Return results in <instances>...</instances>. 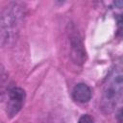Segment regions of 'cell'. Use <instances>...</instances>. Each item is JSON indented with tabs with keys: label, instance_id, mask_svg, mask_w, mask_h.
I'll use <instances>...</instances> for the list:
<instances>
[{
	"label": "cell",
	"instance_id": "obj_1",
	"mask_svg": "<svg viewBox=\"0 0 123 123\" xmlns=\"http://www.w3.org/2000/svg\"><path fill=\"white\" fill-rule=\"evenodd\" d=\"M23 16V9L16 3H12L3 10L1 14V44L3 46L16 37Z\"/></svg>",
	"mask_w": 123,
	"mask_h": 123
},
{
	"label": "cell",
	"instance_id": "obj_2",
	"mask_svg": "<svg viewBox=\"0 0 123 123\" xmlns=\"http://www.w3.org/2000/svg\"><path fill=\"white\" fill-rule=\"evenodd\" d=\"M100 106L106 113L123 107V73H115L109 79L102 93Z\"/></svg>",
	"mask_w": 123,
	"mask_h": 123
},
{
	"label": "cell",
	"instance_id": "obj_3",
	"mask_svg": "<svg viewBox=\"0 0 123 123\" xmlns=\"http://www.w3.org/2000/svg\"><path fill=\"white\" fill-rule=\"evenodd\" d=\"M25 91L21 87L11 86L3 94V102L5 105V111L9 117H13L18 113L24 105Z\"/></svg>",
	"mask_w": 123,
	"mask_h": 123
},
{
	"label": "cell",
	"instance_id": "obj_4",
	"mask_svg": "<svg viewBox=\"0 0 123 123\" xmlns=\"http://www.w3.org/2000/svg\"><path fill=\"white\" fill-rule=\"evenodd\" d=\"M71 55L75 62L77 63H83L85 62L86 53L84 51L83 43L80 39V37L74 34L71 36Z\"/></svg>",
	"mask_w": 123,
	"mask_h": 123
},
{
	"label": "cell",
	"instance_id": "obj_5",
	"mask_svg": "<svg viewBox=\"0 0 123 123\" xmlns=\"http://www.w3.org/2000/svg\"><path fill=\"white\" fill-rule=\"evenodd\" d=\"M72 97L76 102L86 103L91 98V89L86 84H77L72 90Z\"/></svg>",
	"mask_w": 123,
	"mask_h": 123
},
{
	"label": "cell",
	"instance_id": "obj_6",
	"mask_svg": "<svg viewBox=\"0 0 123 123\" xmlns=\"http://www.w3.org/2000/svg\"><path fill=\"white\" fill-rule=\"evenodd\" d=\"M116 21H117V35L123 37V13L119 14L116 17Z\"/></svg>",
	"mask_w": 123,
	"mask_h": 123
},
{
	"label": "cell",
	"instance_id": "obj_7",
	"mask_svg": "<svg viewBox=\"0 0 123 123\" xmlns=\"http://www.w3.org/2000/svg\"><path fill=\"white\" fill-rule=\"evenodd\" d=\"M78 123H94L93 118L88 114H84L80 117Z\"/></svg>",
	"mask_w": 123,
	"mask_h": 123
},
{
	"label": "cell",
	"instance_id": "obj_8",
	"mask_svg": "<svg viewBox=\"0 0 123 123\" xmlns=\"http://www.w3.org/2000/svg\"><path fill=\"white\" fill-rule=\"evenodd\" d=\"M116 121L117 123H123V107L120 108L116 114Z\"/></svg>",
	"mask_w": 123,
	"mask_h": 123
}]
</instances>
